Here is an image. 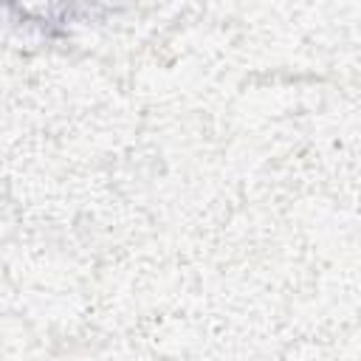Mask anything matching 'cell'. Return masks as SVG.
I'll list each match as a JSON object with an SVG mask.
<instances>
[]
</instances>
